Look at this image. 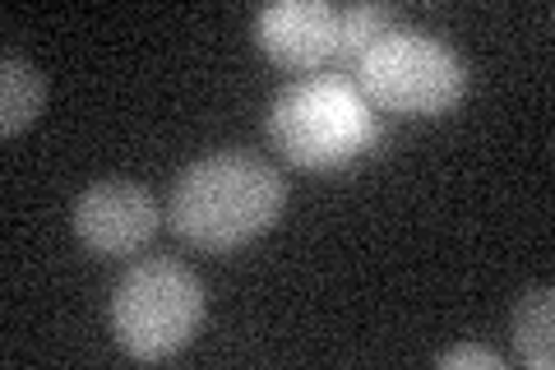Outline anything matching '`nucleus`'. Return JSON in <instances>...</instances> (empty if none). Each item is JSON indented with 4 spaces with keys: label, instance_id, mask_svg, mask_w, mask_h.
Instances as JSON below:
<instances>
[{
    "label": "nucleus",
    "instance_id": "nucleus-7",
    "mask_svg": "<svg viewBox=\"0 0 555 370\" xmlns=\"http://www.w3.org/2000/svg\"><path fill=\"white\" fill-rule=\"evenodd\" d=\"M47 102V75L33 61H24L20 51H5L0 61V135L14 139L20 130L33 126V116Z\"/></svg>",
    "mask_w": 555,
    "mask_h": 370
},
{
    "label": "nucleus",
    "instance_id": "nucleus-9",
    "mask_svg": "<svg viewBox=\"0 0 555 370\" xmlns=\"http://www.w3.org/2000/svg\"><path fill=\"white\" fill-rule=\"evenodd\" d=\"M385 28H393V10H389V5H352V10H343L334 65H357V56H361V51H366Z\"/></svg>",
    "mask_w": 555,
    "mask_h": 370
},
{
    "label": "nucleus",
    "instance_id": "nucleus-8",
    "mask_svg": "<svg viewBox=\"0 0 555 370\" xmlns=\"http://www.w3.org/2000/svg\"><path fill=\"white\" fill-rule=\"evenodd\" d=\"M514 347L518 361L532 370H551L555 366V292L528 288L514 306Z\"/></svg>",
    "mask_w": 555,
    "mask_h": 370
},
{
    "label": "nucleus",
    "instance_id": "nucleus-3",
    "mask_svg": "<svg viewBox=\"0 0 555 370\" xmlns=\"http://www.w3.org/2000/svg\"><path fill=\"white\" fill-rule=\"evenodd\" d=\"M352 75L361 98L393 116H444L467 88V65L459 51L403 24L379 33L357 56Z\"/></svg>",
    "mask_w": 555,
    "mask_h": 370
},
{
    "label": "nucleus",
    "instance_id": "nucleus-5",
    "mask_svg": "<svg viewBox=\"0 0 555 370\" xmlns=\"http://www.w3.org/2000/svg\"><path fill=\"white\" fill-rule=\"evenodd\" d=\"M163 208L153 200L149 186L126 181V176H107L93 181L75 200V232L98 255H134L158 237Z\"/></svg>",
    "mask_w": 555,
    "mask_h": 370
},
{
    "label": "nucleus",
    "instance_id": "nucleus-6",
    "mask_svg": "<svg viewBox=\"0 0 555 370\" xmlns=\"http://www.w3.org/2000/svg\"><path fill=\"white\" fill-rule=\"evenodd\" d=\"M343 10L328 0H273L255 14V38L269 61L287 69H320L338 56Z\"/></svg>",
    "mask_w": 555,
    "mask_h": 370
},
{
    "label": "nucleus",
    "instance_id": "nucleus-4",
    "mask_svg": "<svg viewBox=\"0 0 555 370\" xmlns=\"http://www.w3.org/2000/svg\"><path fill=\"white\" fill-rule=\"evenodd\" d=\"M208 310V292L181 259H139L112 292L116 343L134 361H167L195 339Z\"/></svg>",
    "mask_w": 555,
    "mask_h": 370
},
{
    "label": "nucleus",
    "instance_id": "nucleus-1",
    "mask_svg": "<svg viewBox=\"0 0 555 370\" xmlns=\"http://www.w3.org/2000/svg\"><path fill=\"white\" fill-rule=\"evenodd\" d=\"M287 204V181L264 157L222 149L190 163L167 200V222L199 251H236L264 237Z\"/></svg>",
    "mask_w": 555,
    "mask_h": 370
},
{
    "label": "nucleus",
    "instance_id": "nucleus-10",
    "mask_svg": "<svg viewBox=\"0 0 555 370\" xmlns=\"http://www.w3.org/2000/svg\"><path fill=\"white\" fill-rule=\"evenodd\" d=\"M440 370H454V366H477V370H505V357L491 347H477V343H459V347H449L436 357Z\"/></svg>",
    "mask_w": 555,
    "mask_h": 370
},
{
    "label": "nucleus",
    "instance_id": "nucleus-2",
    "mask_svg": "<svg viewBox=\"0 0 555 370\" xmlns=\"http://www.w3.org/2000/svg\"><path fill=\"white\" fill-rule=\"evenodd\" d=\"M269 139L292 167L328 171L352 163L357 153H366L379 126L371 102L361 98V88L352 79L338 75H315L297 79L273 98L269 107Z\"/></svg>",
    "mask_w": 555,
    "mask_h": 370
}]
</instances>
